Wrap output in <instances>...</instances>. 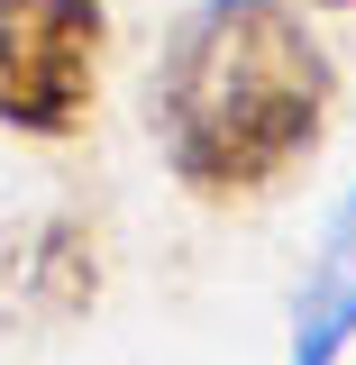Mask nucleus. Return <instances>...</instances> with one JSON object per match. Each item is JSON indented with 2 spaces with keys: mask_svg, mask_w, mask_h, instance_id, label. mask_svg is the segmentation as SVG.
Instances as JSON below:
<instances>
[{
  "mask_svg": "<svg viewBox=\"0 0 356 365\" xmlns=\"http://www.w3.org/2000/svg\"><path fill=\"white\" fill-rule=\"evenodd\" d=\"M329 119H338V64L293 0L183 9L146 83V128L165 174L210 210L274 192L302 155H320Z\"/></svg>",
  "mask_w": 356,
  "mask_h": 365,
  "instance_id": "f257e3e1",
  "label": "nucleus"
},
{
  "mask_svg": "<svg viewBox=\"0 0 356 365\" xmlns=\"http://www.w3.org/2000/svg\"><path fill=\"white\" fill-rule=\"evenodd\" d=\"M110 9L101 0H0V128L64 146L101 110Z\"/></svg>",
  "mask_w": 356,
  "mask_h": 365,
  "instance_id": "f03ea898",
  "label": "nucleus"
},
{
  "mask_svg": "<svg viewBox=\"0 0 356 365\" xmlns=\"http://www.w3.org/2000/svg\"><path fill=\"white\" fill-rule=\"evenodd\" d=\"M101 302V228L73 210L0 220V338H55Z\"/></svg>",
  "mask_w": 356,
  "mask_h": 365,
  "instance_id": "7ed1b4c3",
  "label": "nucleus"
},
{
  "mask_svg": "<svg viewBox=\"0 0 356 365\" xmlns=\"http://www.w3.org/2000/svg\"><path fill=\"white\" fill-rule=\"evenodd\" d=\"M347 347H356V182H347V201L329 210L311 265H302L283 365H347Z\"/></svg>",
  "mask_w": 356,
  "mask_h": 365,
  "instance_id": "20e7f679",
  "label": "nucleus"
},
{
  "mask_svg": "<svg viewBox=\"0 0 356 365\" xmlns=\"http://www.w3.org/2000/svg\"><path fill=\"white\" fill-rule=\"evenodd\" d=\"M320 9H356V0H320Z\"/></svg>",
  "mask_w": 356,
  "mask_h": 365,
  "instance_id": "39448f33",
  "label": "nucleus"
}]
</instances>
